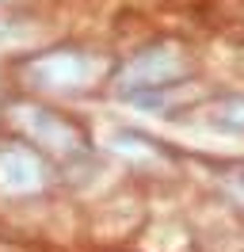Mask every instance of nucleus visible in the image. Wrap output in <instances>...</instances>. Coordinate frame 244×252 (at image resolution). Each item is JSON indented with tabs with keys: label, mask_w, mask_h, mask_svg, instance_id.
Here are the masks:
<instances>
[{
	"label": "nucleus",
	"mask_w": 244,
	"mask_h": 252,
	"mask_svg": "<svg viewBox=\"0 0 244 252\" xmlns=\"http://www.w3.org/2000/svg\"><path fill=\"white\" fill-rule=\"evenodd\" d=\"M23 73L38 92H84L99 77V62L80 50H58V54H42L27 62Z\"/></svg>",
	"instance_id": "f257e3e1"
},
{
	"label": "nucleus",
	"mask_w": 244,
	"mask_h": 252,
	"mask_svg": "<svg viewBox=\"0 0 244 252\" xmlns=\"http://www.w3.org/2000/svg\"><path fill=\"white\" fill-rule=\"evenodd\" d=\"M0 4H15V0H0Z\"/></svg>",
	"instance_id": "7ed1b4c3"
},
{
	"label": "nucleus",
	"mask_w": 244,
	"mask_h": 252,
	"mask_svg": "<svg viewBox=\"0 0 244 252\" xmlns=\"http://www.w3.org/2000/svg\"><path fill=\"white\" fill-rule=\"evenodd\" d=\"M217 119H221L225 130H241L244 134V99H225L217 107Z\"/></svg>",
	"instance_id": "f03ea898"
}]
</instances>
